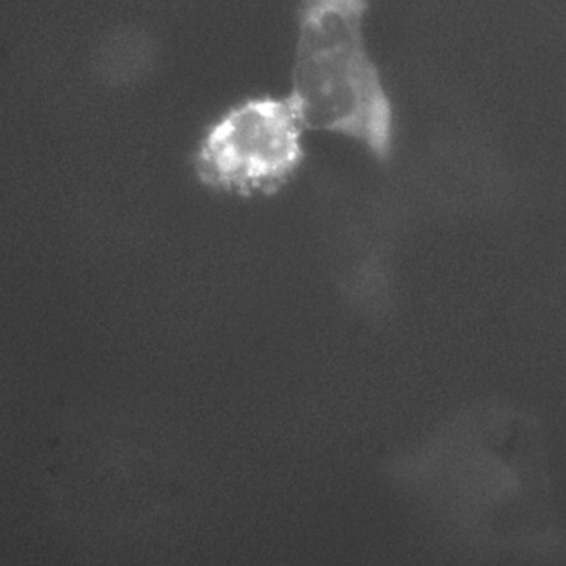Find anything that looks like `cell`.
<instances>
[{
    "label": "cell",
    "instance_id": "2",
    "mask_svg": "<svg viewBox=\"0 0 566 566\" xmlns=\"http://www.w3.org/2000/svg\"><path fill=\"white\" fill-rule=\"evenodd\" d=\"M303 129L289 98L244 99L206 129L195 153L196 172L209 188L231 195L277 191L305 158Z\"/></svg>",
    "mask_w": 566,
    "mask_h": 566
},
{
    "label": "cell",
    "instance_id": "1",
    "mask_svg": "<svg viewBox=\"0 0 566 566\" xmlns=\"http://www.w3.org/2000/svg\"><path fill=\"white\" fill-rule=\"evenodd\" d=\"M368 0H302L292 92L303 128L343 136L388 158L395 113L365 40Z\"/></svg>",
    "mask_w": 566,
    "mask_h": 566
}]
</instances>
